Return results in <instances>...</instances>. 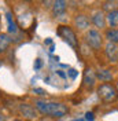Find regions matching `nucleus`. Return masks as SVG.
<instances>
[{"instance_id":"obj_1","label":"nucleus","mask_w":118,"mask_h":121,"mask_svg":"<svg viewBox=\"0 0 118 121\" xmlns=\"http://www.w3.org/2000/svg\"><path fill=\"white\" fill-rule=\"evenodd\" d=\"M33 107L37 110V113L48 116L52 118H62L69 112V107L62 102H54L47 100L44 98H36L33 100Z\"/></svg>"},{"instance_id":"obj_2","label":"nucleus","mask_w":118,"mask_h":121,"mask_svg":"<svg viewBox=\"0 0 118 121\" xmlns=\"http://www.w3.org/2000/svg\"><path fill=\"white\" fill-rule=\"evenodd\" d=\"M96 92H97V96L103 100L104 103H114L118 99V90L114 84L111 83H103L100 84L97 88H96Z\"/></svg>"},{"instance_id":"obj_3","label":"nucleus","mask_w":118,"mask_h":121,"mask_svg":"<svg viewBox=\"0 0 118 121\" xmlns=\"http://www.w3.org/2000/svg\"><path fill=\"white\" fill-rule=\"evenodd\" d=\"M58 35L63 39V41L67 43L72 48H74V50L78 48V37H77L76 32H74L70 26H67V25H60L58 28Z\"/></svg>"},{"instance_id":"obj_4","label":"nucleus","mask_w":118,"mask_h":121,"mask_svg":"<svg viewBox=\"0 0 118 121\" xmlns=\"http://www.w3.org/2000/svg\"><path fill=\"white\" fill-rule=\"evenodd\" d=\"M85 41L93 51H100L103 48V36L96 29H89L85 33Z\"/></svg>"},{"instance_id":"obj_5","label":"nucleus","mask_w":118,"mask_h":121,"mask_svg":"<svg viewBox=\"0 0 118 121\" xmlns=\"http://www.w3.org/2000/svg\"><path fill=\"white\" fill-rule=\"evenodd\" d=\"M96 84V74L95 70L92 68H87L84 70V76H82V85L87 90H93Z\"/></svg>"},{"instance_id":"obj_6","label":"nucleus","mask_w":118,"mask_h":121,"mask_svg":"<svg viewBox=\"0 0 118 121\" xmlns=\"http://www.w3.org/2000/svg\"><path fill=\"white\" fill-rule=\"evenodd\" d=\"M18 112L25 120H34L37 117V110L33 107V105H29V103L18 105Z\"/></svg>"},{"instance_id":"obj_7","label":"nucleus","mask_w":118,"mask_h":121,"mask_svg":"<svg viewBox=\"0 0 118 121\" xmlns=\"http://www.w3.org/2000/svg\"><path fill=\"white\" fill-rule=\"evenodd\" d=\"M51 10H52V14L55 15V17L65 14L67 10V0H54L52 6H51Z\"/></svg>"},{"instance_id":"obj_8","label":"nucleus","mask_w":118,"mask_h":121,"mask_svg":"<svg viewBox=\"0 0 118 121\" xmlns=\"http://www.w3.org/2000/svg\"><path fill=\"white\" fill-rule=\"evenodd\" d=\"M74 26L78 30H87L89 28V18L84 14H77L74 17Z\"/></svg>"},{"instance_id":"obj_9","label":"nucleus","mask_w":118,"mask_h":121,"mask_svg":"<svg viewBox=\"0 0 118 121\" xmlns=\"http://www.w3.org/2000/svg\"><path fill=\"white\" fill-rule=\"evenodd\" d=\"M92 23L95 25L97 29H104L107 26V22H106V15L103 14V11H96L95 14L92 15Z\"/></svg>"},{"instance_id":"obj_10","label":"nucleus","mask_w":118,"mask_h":121,"mask_svg":"<svg viewBox=\"0 0 118 121\" xmlns=\"http://www.w3.org/2000/svg\"><path fill=\"white\" fill-rule=\"evenodd\" d=\"M6 19H7V29H8V33H11V35H15V33H18V23L15 21L14 15L11 11H7L6 13Z\"/></svg>"},{"instance_id":"obj_11","label":"nucleus","mask_w":118,"mask_h":121,"mask_svg":"<svg viewBox=\"0 0 118 121\" xmlns=\"http://www.w3.org/2000/svg\"><path fill=\"white\" fill-rule=\"evenodd\" d=\"M13 43V39L10 37V35L7 33H0V55L4 52H7L8 47Z\"/></svg>"},{"instance_id":"obj_12","label":"nucleus","mask_w":118,"mask_h":121,"mask_svg":"<svg viewBox=\"0 0 118 121\" xmlns=\"http://www.w3.org/2000/svg\"><path fill=\"white\" fill-rule=\"evenodd\" d=\"M95 74H96V78H99L103 83H109V81L113 80V73L109 69H97L95 72Z\"/></svg>"},{"instance_id":"obj_13","label":"nucleus","mask_w":118,"mask_h":121,"mask_svg":"<svg viewBox=\"0 0 118 121\" xmlns=\"http://www.w3.org/2000/svg\"><path fill=\"white\" fill-rule=\"evenodd\" d=\"M104 51H106V56L109 58L110 62H117V47L115 44H113V43H109V44L106 45V48H104Z\"/></svg>"},{"instance_id":"obj_14","label":"nucleus","mask_w":118,"mask_h":121,"mask_svg":"<svg viewBox=\"0 0 118 121\" xmlns=\"http://www.w3.org/2000/svg\"><path fill=\"white\" fill-rule=\"evenodd\" d=\"M106 22L110 25L111 28H117L118 26V10H113L106 15Z\"/></svg>"},{"instance_id":"obj_15","label":"nucleus","mask_w":118,"mask_h":121,"mask_svg":"<svg viewBox=\"0 0 118 121\" xmlns=\"http://www.w3.org/2000/svg\"><path fill=\"white\" fill-rule=\"evenodd\" d=\"M106 39L109 43L113 44H118V29L115 28H110V29L106 30Z\"/></svg>"},{"instance_id":"obj_16","label":"nucleus","mask_w":118,"mask_h":121,"mask_svg":"<svg viewBox=\"0 0 118 121\" xmlns=\"http://www.w3.org/2000/svg\"><path fill=\"white\" fill-rule=\"evenodd\" d=\"M32 92H33V94H37V95H40V96H45V95H47V92H45L44 90H41V88H33Z\"/></svg>"},{"instance_id":"obj_17","label":"nucleus","mask_w":118,"mask_h":121,"mask_svg":"<svg viewBox=\"0 0 118 121\" xmlns=\"http://www.w3.org/2000/svg\"><path fill=\"white\" fill-rule=\"evenodd\" d=\"M85 118H87V121H93V120H95L93 113H92V112H88V113L85 114Z\"/></svg>"},{"instance_id":"obj_18","label":"nucleus","mask_w":118,"mask_h":121,"mask_svg":"<svg viewBox=\"0 0 118 121\" xmlns=\"http://www.w3.org/2000/svg\"><path fill=\"white\" fill-rule=\"evenodd\" d=\"M41 65H43L41 59H40V58H37L36 62H34V69H40V68H41Z\"/></svg>"},{"instance_id":"obj_19","label":"nucleus","mask_w":118,"mask_h":121,"mask_svg":"<svg viewBox=\"0 0 118 121\" xmlns=\"http://www.w3.org/2000/svg\"><path fill=\"white\" fill-rule=\"evenodd\" d=\"M69 74H70V77H72V78H76V76H77V72H76L74 69H70V72H69Z\"/></svg>"},{"instance_id":"obj_20","label":"nucleus","mask_w":118,"mask_h":121,"mask_svg":"<svg viewBox=\"0 0 118 121\" xmlns=\"http://www.w3.org/2000/svg\"><path fill=\"white\" fill-rule=\"evenodd\" d=\"M54 1V0H52ZM43 3H44L45 6H51V0H43Z\"/></svg>"},{"instance_id":"obj_21","label":"nucleus","mask_w":118,"mask_h":121,"mask_svg":"<svg viewBox=\"0 0 118 121\" xmlns=\"http://www.w3.org/2000/svg\"><path fill=\"white\" fill-rule=\"evenodd\" d=\"M51 43H52V40H51V39H48V40H45V44H51Z\"/></svg>"},{"instance_id":"obj_22","label":"nucleus","mask_w":118,"mask_h":121,"mask_svg":"<svg viewBox=\"0 0 118 121\" xmlns=\"http://www.w3.org/2000/svg\"><path fill=\"white\" fill-rule=\"evenodd\" d=\"M11 121H26V120H21V118H15V120H11Z\"/></svg>"},{"instance_id":"obj_23","label":"nucleus","mask_w":118,"mask_h":121,"mask_svg":"<svg viewBox=\"0 0 118 121\" xmlns=\"http://www.w3.org/2000/svg\"><path fill=\"white\" fill-rule=\"evenodd\" d=\"M0 121H4V117H3L1 114H0Z\"/></svg>"},{"instance_id":"obj_24","label":"nucleus","mask_w":118,"mask_h":121,"mask_svg":"<svg viewBox=\"0 0 118 121\" xmlns=\"http://www.w3.org/2000/svg\"><path fill=\"white\" fill-rule=\"evenodd\" d=\"M107 1H115V0H107Z\"/></svg>"},{"instance_id":"obj_25","label":"nucleus","mask_w":118,"mask_h":121,"mask_svg":"<svg viewBox=\"0 0 118 121\" xmlns=\"http://www.w3.org/2000/svg\"><path fill=\"white\" fill-rule=\"evenodd\" d=\"M117 60H118V51H117Z\"/></svg>"},{"instance_id":"obj_26","label":"nucleus","mask_w":118,"mask_h":121,"mask_svg":"<svg viewBox=\"0 0 118 121\" xmlns=\"http://www.w3.org/2000/svg\"><path fill=\"white\" fill-rule=\"evenodd\" d=\"M25 1H32V0H25Z\"/></svg>"},{"instance_id":"obj_27","label":"nucleus","mask_w":118,"mask_h":121,"mask_svg":"<svg viewBox=\"0 0 118 121\" xmlns=\"http://www.w3.org/2000/svg\"><path fill=\"white\" fill-rule=\"evenodd\" d=\"M77 121H82V120H77Z\"/></svg>"}]
</instances>
